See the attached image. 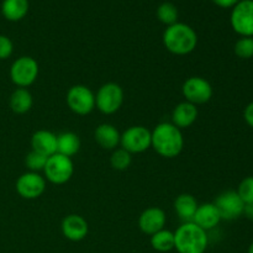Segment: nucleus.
<instances>
[{"label":"nucleus","mask_w":253,"mask_h":253,"mask_svg":"<svg viewBox=\"0 0 253 253\" xmlns=\"http://www.w3.org/2000/svg\"><path fill=\"white\" fill-rule=\"evenodd\" d=\"M244 116H245V120H246V123L249 124L251 127H253V101L246 106Z\"/></svg>","instance_id":"obj_30"},{"label":"nucleus","mask_w":253,"mask_h":253,"mask_svg":"<svg viewBox=\"0 0 253 253\" xmlns=\"http://www.w3.org/2000/svg\"><path fill=\"white\" fill-rule=\"evenodd\" d=\"M48 157L42 153L36 152V151L32 150L29 155L26 156V160H25V163H26L27 168H29L31 172H40V170H43L44 167H46V163Z\"/></svg>","instance_id":"obj_26"},{"label":"nucleus","mask_w":253,"mask_h":253,"mask_svg":"<svg viewBox=\"0 0 253 253\" xmlns=\"http://www.w3.org/2000/svg\"><path fill=\"white\" fill-rule=\"evenodd\" d=\"M244 214L246 215V217H249L250 220H253V202L245 204Z\"/></svg>","instance_id":"obj_32"},{"label":"nucleus","mask_w":253,"mask_h":253,"mask_svg":"<svg viewBox=\"0 0 253 253\" xmlns=\"http://www.w3.org/2000/svg\"><path fill=\"white\" fill-rule=\"evenodd\" d=\"M198 118L197 105L189 103V101H183L178 104L174 108L172 114L173 125L178 128H187L195 123Z\"/></svg>","instance_id":"obj_17"},{"label":"nucleus","mask_w":253,"mask_h":253,"mask_svg":"<svg viewBox=\"0 0 253 253\" xmlns=\"http://www.w3.org/2000/svg\"><path fill=\"white\" fill-rule=\"evenodd\" d=\"M43 172L47 179L53 184H64L73 175L74 166L71 157L54 153L47 160Z\"/></svg>","instance_id":"obj_4"},{"label":"nucleus","mask_w":253,"mask_h":253,"mask_svg":"<svg viewBox=\"0 0 253 253\" xmlns=\"http://www.w3.org/2000/svg\"><path fill=\"white\" fill-rule=\"evenodd\" d=\"M230 22L242 37H253V0H240L232 7Z\"/></svg>","instance_id":"obj_6"},{"label":"nucleus","mask_w":253,"mask_h":253,"mask_svg":"<svg viewBox=\"0 0 253 253\" xmlns=\"http://www.w3.org/2000/svg\"><path fill=\"white\" fill-rule=\"evenodd\" d=\"M247 253H253V242L251 245H250V247H249V252Z\"/></svg>","instance_id":"obj_33"},{"label":"nucleus","mask_w":253,"mask_h":253,"mask_svg":"<svg viewBox=\"0 0 253 253\" xmlns=\"http://www.w3.org/2000/svg\"><path fill=\"white\" fill-rule=\"evenodd\" d=\"M165 225L166 214L160 208H148L140 215V219H138V226L141 231L150 236L163 230Z\"/></svg>","instance_id":"obj_13"},{"label":"nucleus","mask_w":253,"mask_h":253,"mask_svg":"<svg viewBox=\"0 0 253 253\" xmlns=\"http://www.w3.org/2000/svg\"><path fill=\"white\" fill-rule=\"evenodd\" d=\"M240 0H212L215 5L220 7H224V9H229V7H234L235 5L239 2Z\"/></svg>","instance_id":"obj_31"},{"label":"nucleus","mask_w":253,"mask_h":253,"mask_svg":"<svg viewBox=\"0 0 253 253\" xmlns=\"http://www.w3.org/2000/svg\"><path fill=\"white\" fill-rule=\"evenodd\" d=\"M151 246L158 252H169L174 249V232L161 230L151 236Z\"/></svg>","instance_id":"obj_23"},{"label":"nucleus","mask_w":253,"mask_h":253,"mask_svg":"<svg viewBox=\"0 0 253 253\" xmlns=\"http://www.w3.org/2000/svg\"><path fill=\"white\" fill-rule=\"evenodd\" d=\"M46 189V180L35 172H27L20 175L16 182V192L24 199H36Z\"/></svg>","instance_id":"obj_12"},{"label":"nucleus","mask_w":253,"mask_h":253,"mask_svg":"<svg viewBox=\"0 0 253 253\" xmlns=\"http://www.w3.org/2000/svg\"><path fill=\"white\" fill-rule=\"evenodd\" d=\"M157 17L162 24L170 26L178 20V9L172 2H162L157 9Z\"/></svg>","instance_id":"obj_24"},{"label":"nucleus","mask_w":253,"mask_h":253,"mask_svg":"<svg viewBox=\"0 0 253 253\" xmlns=\"http://www.w3.org/2000/svg\"><path fill=\"white\" fill-rule=\"evenodd\" d=\"M14 51V44L7 36L0 35V59L9 58Z\"/></svg>","instance_id":"obj_29"},{"label":"nucleus","mask_w":253,"mask_h":253,"mask_svg":"<svg viewBox=\"0 0 253 253\" xmlns=\"http://www.w3.org/2000/svg\"><path fill=\"white\" fill-rule=\"evenodd\" d=\"M208 245V232L194 222H183L174 232V249L178 253H204Z\"/></svg>","instance_id":"obj_3"},{"label":"nucleus","mask_w":253,"mask_h":253,"mask_svg":"<svg viewBox=\"0 0 253 253\" xmlns=\"http://www.w3.org/2000/svg\"><path fill=\"white\" fill-rule=\"evenodd\" d=\"M220 221H221V216L214 203H205L198 207L192 222H194L205 231H209L216 227Z\"/></svg>","instance_id":"obj_15"},{"label":"nucleus","mask_w":253,"mask_h":253,"mask_svg":"<svg viewBox=\"0 0 253 253\" xmlns=\"http://www.w3.org/2000/svg\"><path fill=\"white\" fill-rule=\"evenodd\" d=\"M88 231V222L81 215H68L62 221V232H63L64 237L71 241H82L83 239H85Z\"/></svg>","instance_id":"obj_14"},{"label":"nucleus","mask_w":253,"mask_h":253,"mask_svg":"<svg viewBox=\"0 0 253 253\" xmlns=\"http://www.w3.org/2000/svg\"><path fill=\"white\" fill-rule=\"evenodd\" d=\"M67 105L78 115H88L95 108V95L88 86L77 84L67 93Z\"/></svg>","instance_id":"obj_9"},{"label":"nucleus","mask_w":253,"mask_h":253,"mask_svg":"<svg viewBox=\"0 0 253 253\" xmlns=\"http://www.w3.org/2000/svg\"><path fill=\"white\" fill-rule=\"evenodd\" d=\"M152 146L156 152L166 158H174L182 152L184 146L182 131L170 123L156 126L152 132Z\"/></svg>","instance_id":"obj_1"},{"label":"nucleus","mask_w":253,"mask_h":253,"mask_svg":"<svg viewBox=\"0 0 253 253\" xmlns=\"http://www.w3.org/2000/svg\"><path fill=\"white\" fill-rule=\"evenodd\" d=\"M215 207L219 211L221 220H235L244 214L245 203L235 190L221 193L215 200Z\"/></svg>","instance_id":"obj_11"},{"label":"nucleus","mask_w":253,"mask_h":253,"mask_svg":"<svg viewBox=\"0 0 253 253\" xmlns=\"http://www.w3.org/2000/svg\"><path fill=\"white\" fill-rule=\"evenodd\" d=\"M29 11V0H4L1 14L9 21H20Z\"/></svg>","instance_id":"obj_20"},{"label":"nucleus","mask_w":253,"mask_h":253,"mask_svg":"<svg viewBox=\"0 0 253 253\" xmlns=\"http://www.w3.org/2000/svg\"><path fill=\"white\" fill-rule=\"evenodd\" d=\"M81 148V140L74 132H63L57 136V153L72 157Z\"/></svg>","instance_id":"obj_21"},{"label":"nucleus","mask_w":253,"mask_h":253,"mask_svg":"<svg viewBox=\"0 0 253 253\" xmlns=\"http://www.w3.org/2000/svg\"><path fill=\"white\" fill-rule=\"evenodd\" d=\"M235 53L237 57L249 59L253 57V37H241L235 43Z\"/></svg>","instance_id":"obj_27"},{"label":"nucleus","mask_w":253,"mask_h":253,"mask_svg":"<svg viewBox=\"0 0 253 253\" xmlns=\"http://www.w3.org/2000/svg\"><path fill=\"white\" fill-rule=\"evenodd\" d=\"M124 103V90L119 84L106 83L95 95V106L105 115H111L121 108Z\"/></svg>","instance_id":"obj_5"},{"label":"nucleus","mask_w":253,"mask_h":253,"mask_svg":"<svg viewBox=\"0 0 253 253\" xmlns=\"http://www.w3.org/2000/svg\"><path fill=\"white\" fill-rule=\"evenodd\" d=\"M95 141L105 150H114L120 143V132L111 124H101L95 130Z\"/></svg>","instance_id":"obj_18"},{"label":"nucleus","mask_w":253,"mask_h":253,"mask_svg":"<svg viewBox=\"0 0 253 253\" xmlns=\"http://www.w3.org/2000/svg\"><path fill=\"white\" fill-rule=\"evenodd\" d=\"M163 43L173 54L184 56L195 49L198 44V35L189 25L175 22L166 29L163 34Z\"/></svg>","instance_id":"obj_2"},{"label":"nucleus","mask_w":253,"mask_h":253,"mask_svg":"<svg viewBox=\"0 0 253 253\" xmlns=\"http://www.w3.org/2000/svg\"><path fill=\"white\" fill-rule=\"evenodd\" d=\"M10 108L16 114H25L32 108V95L27 89L17 88L10 96Z\"/></svg>","instance_id":"obj_22"},{"label":"nucleus","mask_w":253,"mask_h":253,"mask_svg":"<svg viewBox=\"0 0 253 253\" xmlns=\"http://www.w3.org/2000/svg\"><path fill=\"white\" fill-rule=\"evenodd\" d=\"M237 194L242 199L245 204L253 202V177H247L240 183L239 189L236 190Z\"/></svg>","instance_id":"obj_28"},{"label":"nucleus","mask_w":253,"mask_h":253,"mask_svg":"<svg viewBox=\"0 0 253 253\" xmlns=\"http://www.w3.org/2000/svg\"><path fill=\"white\" fill-rule=\"evenodd\" d=\"M198 202L193 195L180 194L174 202V210L183 222H192L198 209Z\"/></svg>","instance_id":"obj_19"},{"label":"nucleus","mask_w":253,"mask_h":253,"mask_svg":"<svg viewBox=\"0 0 253 253\" xmlns=\"http://www.w3.org/2000/svg\"><path fill=\"white\" fill-rule=\"evenodd\" d=\"M32 150L42 155L51 157L57 153V136L47 130H40L32 135Z\"/></svg>","instance_id":"obj_16"},{"label":"nucleus","mask_w":253,"mask_h":253,"mask_svg":"<svg viewBox=\"0 0 253 253\" xmlns=\"http://www.w3.org/2000/svg\"><path fill=\"white\" fill-rule=\"evenodd\" d=\"M121 148L130 153H141L152 145V132L143 126H131L120 137Z\"/></svg>","instance_id":"obj_8"},{"label":"nucleus","mask_w":253,"mask_h":253,"mask_svg":"<svg viewBox=\"0 0 253 253\" xmlns=\"http://www.w3.org/2000/svg\"><path fill=\"white\" fill-rule=\"evenodd\" d=\"M182 90L187 101L194 105L208 103L212 96L211 84L202 77H190L183 84Z\"/></svg>","instance_id":"obj_10"},{"label":"nucleus","mask_w":253,"mask_h":253,"mask_svg":"<svg viewBox=\"0 0 253 253\" xmlns=\"http://www.w3.org/2000/svg\"><path fill=\"white\" fill-rule=\"evenodd\" d=\"M39 76V63L32 57L22 56L10 67V78L20 88L30 86Z\"/></svg>","instance_id":"obj_7"},{"label":"nucleus","mask_w":253,"mask_h":253,"mask_svg":"<svg viewBox=\"0 0 253 253\" xmlns=\"http://www.w3.org/2000/svg\"><path fill=\"white\" fill-rule=\"evenodd\" d=\"M131 153L125 151L124 148H119V150L114 151V153L111 155L110 162L111 166L115 168L116 170H125L130 167L131 165Z\"/></svg>","instance_id":"obj_25"}]
</instances>
